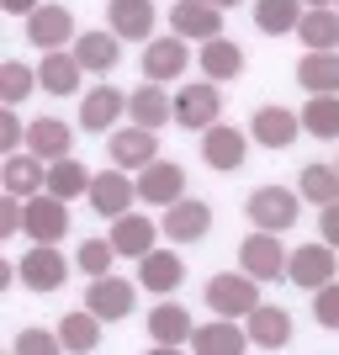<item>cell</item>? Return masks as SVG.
<instances>
[{
	"label": "cell",
	"instance_id": "obj_1",
	"mask_svg": "<svg viewBox=\"0 0 339 355\" xmlns=\"http://www.w3.org/2000/svg\"><path fill=\"white\" fill-rule=\"evenodd\" d=\"M286 260H292V254H286V244H281L270 228H254V234L238 244V266L250 270L254 282H281V276H286Z\"/></svg>",
	"mask_w": 339,
	"mask_h": 355
},
{
	"label": "cell",
	"instance_id": "obj_2",
	"mask_svg": "<svg viewBox=\"0 0 339 355\" xmlns=\"http://www.w3.org/2000/svg\"><path fill=\"white\" fill-rule=\"evenodd\" d=\"M207 308L218 313V318H250V313L260 308L254 276L250 270H238V276H212V282H207Z\"/></svg>",
	"mask_w": 339,
	"mask_h": 355
},
{
	"label": "cell",
	"instance_id": "obj_3",
	"mask_svg": "<svg viewBox=\"0 0 339 355\" xmlns=\"http://www.w3.org/2000/svg\"><path fill=\"white\" fill-rule=\"evenodd\" d=\"M21 234H27L32 244H59V239L69 234V212H64V196H53V191L27 196V223H21Z\"/></svg>",
	"mask_w": 339,
	"mask_h": 355
},
{
	"label": "cell",
	"instance_id": "obj_4",
	"mask_svg": "<svg viewBox=\"0 0 339 355\" xmlns=\"http://www.w3.org/2000/svg\"><path fill=\"white\" fill-rule=\"evenodd\" d=\"M244 212H250V223H254V228H270V234H286V228L297 223V196L286 191V186H260V191H250Z\"/></svg>",
	"mask_w": 339,
	"mask_h": 355
},
{
	"label": "cell",
	"instance_id": "obj_5",
	"mask_svg": "<svg viewBox=\"0 0 339 355\" xmlns=\"http://www.w3.org/2000/svg\"><path fill=\"white\" fill-rule=\"evenodd\" d=\"M218 112H223L218 85H207V80H196V85H180V96H175V122H180V128L207 133V128L218 122Z\"/></svg>",
	"mask_w": 339,
	"mask_h": 355
},
{
	"label": "cell",
	"instance_id": "obj_6",
	"mask_svg": "<svg viewBox=\"0 0 339 355\" xmlns=\"http://www.w3.org/2000/svg\"><path fill=\"white\" fill-rule=\"evenodd\" d=\"M286 276H292L302 292H318V286L334 282V244H297V254L286 260Z\"/></svg>",
	"mask_w": 339,
	"mask_h": 355
},
{
	"label": "cell",
	"instance_id": "obj_7",
	"mask_svg": "<svg viewBox=\"0 0 339 355\" xmlns=\"http://www.w3.org/2000/svg\"><path fill=\"white\" fill-rule=\"evenodd\" d=\"M170 27H175L180 37L212 43V37H223V6H212V0H175V6H170Z\"/></svg>",
	"mask_w": 339,
	"mask_h": 355
},
{
	"label": "cell",
	"instance_id": "obj_8",
	"mask_svg": "<svg viewBox=\"0 0 339 355\" xmlns=\"http://www.w3.org/2000/svg\"><path fill=\"white\" fill-rule=\"evenodd\" d=\"M180 191H186V170H180L175 159H154V164H144V175H138V196H144V202H154V207H170V202H180Z\"/></svg>",
	"mask_w": 339,
	"mask_h": 355
},
{
	"label": "cell",
	"instance_id": "obj_9",
	"mask_svg": "<svg viewBox=\"0 0 339 355\" xmlns=\"http://www.w3.org/2000/svg\"><path fill=\"white\" fill-rule=\"evenodd\" d=\"M164 234L175 239V244H196V239H207V228H212V207L207 202H170L164 207V223H159Z\"/></svg>",
	"mask_w": 339,
	"mask_h": 355
},
{
	"label": "cell",
	"instance_id": "obj_10",
	"mask_svg": "<svg viewBox=\"0 0 339 355\" xmlns=\"http://www.w3.org/2000/svg\"><path fill=\"white\" fill-rule=\"evenodd\" d=\"M244 148H250V138L238 133V128L212 122V128L202 133V159H207V170H238V164H244Z\"/></svg>",
	"mask_w": 339,
	"mask_h": 355
},
{
	"label": "cell",
	"instance_id": "obj_11",
	"mask_svg": "<svg viewBox=\"0 0 339 355\" xmlns=\"http://www.w3.org/2000/svg\"><path fill=\"white\" fill-rule=\"evenodd\" d=\"M133 196H138V186L122 170H101V175L90 180V207L101 212V218H122V212L133 207Z\"/></svg>",
	"mask_w": 339,
	"mask_h": 355
},
{
	"label": "cell",
	"instance_id": "obj_12",
	"mask_svg": "<svg viewBox=\"0 0 339 355\" xmlns=\"http://www.w3.org/2000/svg\"><path fill=\"white\" fill-rule=\"evenodd\" d=\"M27 148L37 154V159H64L74 148V128L69 122H59V117H37V122H27Z\"/></svg>",
	"mask_w": 339,
	"mask_h": 355
},
{
	"label": "cell",
	"instance_id": "obj_13",
	"mask_svg": "<svg viewBox=\"0 0 339 355\" xmlns=\"http://www.w3.org/2000/svg\"><path fill=\"white\" fill-rule=\"evenodd\" d=\"M148 334H154V345L159 350H175V345H191V313L180 308V302H159V308L148 313Z\"/></svg>",
	"mask_w": 339,
	"mask_h": 355
},
{
	"label": "cell",
	"instance_id": "obj_14",
	"mask_svg": "<svg viewBox=\"0 0 339 355\" xmlns=\"http://www.w3.org/2000/svg\"><path fill=\"white\" fill-rule=\"evenodd\" d=\"M133 302H138L133 286L117 282V276H96V286H90V297H85V308L96 313V318H106V324H112V318H128Z\"/></svg>",
	"mask_w": 339,
	"mask_h": 355
},
{
	"label": "cell",
	"instance_id": "obj_15",
	"mask_svg": "<svg viewBox=\"0 0 339 355\" xmlns=\"http://www.w3.org/2000/svg\"><path fill=\"white\" fill-rule=\"evenodd\" d=\"M16 276H21L32 292H59L64 286V260H59V250L37 244V250H27V260L16 266Z\"/></svg>",
	"mask_w": 339,
	"mask_h": 355
},
{
	"label": "cell",
	"instance_id": "obj_16",
	"mask_svg": "<svg viewBox=\"0 0 339 355\" xmlns=\"http://www.w3.org/2000/svg\"><path fill=\"white\" fill-rule=\"evenodd\" d=\"M27 37L37 48H59V43H69V37H80V32H74V16L64 11V6H37V11L27 16Z\"/></svg>",
	"mask_w": 339,
	"mask_h": 355
},
{
	"label": "cell",
	"instance_id": "obj_17",
	"mask_svg": "<svg viewBox=\"0 0 339 355\" xmlns=\"http://www.w3.org/2000/svg\"><path fill=\"white\" fill-rule=\"evenodd\" d=\"M250 122H254V144L260 148H286L297 138V128H302V117L286 112V106H260Z\"/></svg>",
	"mask_w": 339,
	"mask_h": 355
},
{
	"label": "cell",
	"instance_id": "obj_18",
	"mask_svg": "<svg viewBox=\"0 0 339 355\" xmlns=\"http://www.w3.org/2000/svg\"><path fill=\"white\" fill-rule=\"evenodd\" d=\"M191 350L202 355H244L250 350V329H238L234 318H218V324H207L191 334Z\"/></svg>",
	"mask_w": 339,
	"mask_h": 355
},
{
	"label": "cell",
	"instance_id": "obj_19",
	"mask_svg": "<svg viewBox=\"0 0 339 355\" xmlns=\"http://www.w3.org/2000/svg\"><path fill=\"white\" fill-rule=\"evenodd\" d=\"M122 112H128V96L117 85H96L85 96V106H80V122H85V133H106Z\"/></svg>",
	"mask_w": 339,
	"mask_h": 355
},
{
	"label": "cell",
	"instance_id": "obj_20",
	"mask_svg": "<svg viewBox=\"0 0 339 355\" xmlns=\"http://www.w3.org/2000/svg\"><path fill=\"white\" fill-rule=\"evenodd\" d=\"M6 191L11 196H37L48 191V164L37 159V154H6Z\"/></svg>",
	"mask_w": 339,
	"mask_h": 355
},
{
	"label": "cell",
	"instance_id": "obj_21",
	"mask_svg": "<svg viewBox=\"0 0 339 355\" xmlns=\"http://www.w3.org/2000/svg\"><path fill=\"white\" fill-rule=\"evenodd\" d=\"M138 282H144V292H175L186 282V266H180L175 250H148L144 266H138Z\"/></svg>",
	"mask_w": 339,
	"mask_h": 355
},
{
	"label": "cell",
	"instance_id": "obj_22",
	"mask_svg": "<svg viewBox=\"0 0 339 355\" xmlns=\"http://www.w3.org/2000/svg\"><path fill=\"white\" fill-rule=\"evenodd\" d=\"M250 340L260 345V350H286V340H292V313L260 302V308L250 313Z\"/></svg>",
	"mask_w": 339,
	"mask_h": 355
},
{
	"label": "cell",
	"instance_id": "obj_23",
	"mask_svg": "<svg viewBox=\"0 0 339 355\" xmlns=\"http://www.w3.org/2000/svg\"><path fill=\"white\" fill-rule=\"evenodd\" d=\"M186 64H191L186 37H154V43H148V53H144V74H148V80H175Z\"/></svg>",
	"mask_w": 339,
	"mask_h": 355
},
{
	"label": "cell",
	"instance_id": "obj_24",
	"mask_svg": "<svg viewBox=\"0 0 339 355\" xmlns=\"http://www.w3.org/2000/svg\"><path fill=\"white\" fill-rule=\"evenodd\" d=\"M159 159V144H154V128H122L112 133V164H154Z\"/></svg>",
	"mask_w": 339,
	"mask_h": 355
},
{
	"label": "cell",
	"instance_id": "obj_25",
	"mask_svg": "<svg viewBox=\"0 0 339 355\" xmlns=\"http://www.w3.org/2000/svg\"><path fill=\"white\" fill-rule=\"evenodd\" d=\"M297 80H302L313 96H339V53H329V48H313L308 59L297 64Z\"/></svg>",
	"mask_w": 339,
	"mask_h": 355
},
{
	"label": "cell",
	"instance_id": "obj_26",
	"mask_svg": "<svg viewBox=\"0 0 339 355\" xmlns=\"http://www.w3.org/2000/svg\"><path fill=\"white\" fill-rule=\"evenodd\" d=\"M74 59L85 64V69H96V74L117 69V59H122V37H117V32H85V37H74Z\"/></svg>",
	"mask_w": 339,
	"mask_h": 355
},
{
	"label": "cell",
	"instance_id": "obj_27",
	"mask_svg": "<svg viewBox=\"0 0 339 355\" xmlns=\"http://www.w3.org/2000/svg\"><path fill=\"white\" fill-rule=\"evenodd\" d=\"M117 37H148L154 32V0H112L106 6Z\"/></svg>",
	"mask_w": 339,
	"mask_h": 355
},
{
	"label": "cell",
	"instance_id": "obj_28",
	"mask_svg": "<svg viewBox=\"0 0 339 355\" xmlns=\"http://www.w3.org/2000/svg\"><path fill=\"white\" fill-rule=\"evenodd\" d=\"M128 112H133V122H144V128H164L170 122V96H164L159 80H148V85H138L133 96H128Z\"/></svg>",
	"mask_w": 339,
	"mask_h": 355
},
{
	"label": "cell",
	"instance_id": "obj_29",
	"mask_svg": "<svg viewBox=\"0 0 339 355\" xmlns=\"http://www.w3.org/2000/svg\"><path fill=\"white\" fill-rule=\"evenodd\" d=\"M112 244H117V254H138L144 260L154 250V223L138 218V212H122V218H112Z\"/></svg>",
	"mask_w": 339,
	"mask_h": 355
},
{
	"label": "cell",
	"instance_id": "obj_30",
	"mask_svg": "<svg viewBox=\"0 0 339 355\" xmlns=\"http://www.w3.org/2000/svg\"><path fill=\"white\" fill-rule=\"evenodd\" d=\"M80 74H85V64L74 59V53H48L37 80H43L48 96H74V90H80Z\"/></svg>",
	"mask_w": 339,
	"mask_h": 355
},
{
	"label": "cell",
	"instance_id": "obj_31",
	"mask_svg": "<svg viewBox=\"0 0 339 355\" xmlns=\"http://www.w3.org/2000/svg\"><path fill=\"white\" fill-rule=\"evenodd\" d=\"M297 6H302V0H254V27L270 32V37H286V32H297V21H302Z\"/></svg>",
	"mask_w": 339,
	"mask_h": 355
},
{
	"label": "cell",
	"instance_id": "obj_32",
	"mask_svg": "<svg viewBox=\"0 0 339 355\" xmlns=\"http://www.w3.org/2000/svg\"><path fill=\"white\" fill-rule=\"evenodd\" d=\"M101 324L106 318H96V313H69V318H64L59 324V340H64V350H74V355H85V350H96V345H101Z\"/></svg>",
	"mask_w": 339,
	"mask_h": 355
},
{
	"label": "cell",
	"instance_id": "obj_33",
	"mask_svg": "<svg viewBox=\"0 0 339 355\" xmlns=\"http://www.w3.org/2000/svg\"><path fill=\"white\" fill-rule=\"evenodd\" d=\"M238 69H244V53H238V43H228V37H212V43L202 48V74H207V80H238Z\"/></svg>",
	"mask_w": 339,
	"mask_h": 355
},
{
	"label": "cell",
	"instance_id": "obj_34",
	"mask_svg": "<svg viewBox=\"0 0 339 355\" xmlns=\"http://www.w3.org/2000/svg\"><path fill=\"white\" fill-rule=\"evenodd\" d=\"M297 37L308 48H334L339 43V11H329V6H313V11H302V21H297Z\"/></svg>",
	"mask_w": 339,
	"mask_h": 355
},
{
	"label": "cell",
	"instance_id": "obj_35",
	"mask_svg": "<svg viewBox=\"0 0 339 355\" xmlns=\"http://www.w3.org/2000/svg\"><path fill=\"white\" fill-rule=\"evenodd\" d=\"M297 191L308 196L313 207H329V202H339V170L334 164H308L302 180H297Z\"/></svg>",
	"mask_w": 339,
	"mask_h": 355
},
{
	"label": "cell",
	"instance_id": "obj_36",
	"mask_svg": "<svg viewBox=\"0 0 339 355\" xmlns=\"http://www.w3.org/2000/svg\"><path fill=\"white\" fill-rule=\"evenodd\" d=\"M302 128L313 138H339V96H313L302 106Z\"/></svg>",
	"mask_w": 339,
	"mask_h": 355
},
{
	"label": "cell",
	"instance_id": "obj_37",
	"mask_svg": "<svg viewBox=\"0 0 339 355\" xmlns=\"http://www.w3.org/2000/svg\"><path fill=\"white\" fill-rule=\"evenodd\" d=\"M48 191L64 196V202H69V196H80V191H90L85 164H74L69 154H64V159H53V164H48Z\"/></svg>",
	"mask_w": 339,
	"mask_h": 355
},
{
	"label": "cell",
	"instance_id": "obj_38",
	"mask_svg": "<svg viewBox=\"0 0 339 355\" xmlns=\"http://www.w3.org/2000/svg\"><path fill=\"white\" fill-rule=\"evenodd\" d=\"M112 260H117V244H112V239H85V244H80V270H85L90 282H96V276H112Z\"/></svg>",
	"mask_w": 339,
	"mask_h": 355
},
{
	"label": "cell",
	"instance_id": "obj_39",
	"mask_svg": "<svg viewBox=\"0 0 339 355\" xmlns=\"http://www.w3.org/2000/svg\"><path fill=\"white\" fill-rule=\"evenodd\" d=\"M32 85H37V69H27V64H16V59H11L6 69H0V96H6L11 106L21 101V96H27Z\"/></svg>",
	"mask_w": 339,
	"mask_h": 355
},
{
	"label": "cell",
	"instance_id": "obj_40",
	"mask_svg": "<svg viewBox=\"0 0 339 355\" xmlns=\"http://www.w3.org/2000/svg\"><path fill=\"white\" fill-rule=\"evenodd\" d=\"M11 350L16 355H53V350H64V340L59 334H43V329H27V334H16Z\"/></svg>",
	"mask_w": 339,
	"mask_h": 355
},
{
	"label": "cell",
	"instance_id": "obj_41",
	"mask_svg": "<svg viewBox=\"0 0 339 355\" xmlns=\"http://www.w3.org/2000/svg\"><path fill=\"white\" fill-rule=\"evenodd\" d=\"M313 318L324 329H339V282L318 286V297H313Z\"/></svg>",
	"mask_w": 339,
	"mask_h": 355
},
{
	"label": "cell",
	"instance_id": "obj_42",
	"mask_svg": "<svg viewBox=\"0 0 339 355\" xmlns=\"http://www.w3.org/2000/svg\"><path fill=\"white\" fill-rule=\"evenodd\" d=\"M21 144H27V128H21V117L0 112V148H6V154H16Z\"/></svg>",
	"mask_w": 339,
	"mask_h": 355
},
{
	"label": "cell",
	"instance_id": "obj_43",
	"mask_svg": "<svg viewBox=\"0 0 339 355\" xmlns=\"http://www.w3.org/2000/svg\"><path fill=\"white\" fill-rule=\"evenodd\" d=\"M318 228H324V239H329V244H334V250H339V202H329V207H324V218H318Z\"/></svg>",
	"mask_w": 339,
	"mask_h": 355
},
{
	"label": "cell",
	"instance_id": "obj_44",
	"mask_svg": "<svg viewBox=\"0 0 339 355\" xmlns=\"http://www.w3.org/2000/svg\"><path fill=\"white\" fill-rule=\"evenodd\" d=\"M0 6H6L11 16H32V11H37V0H0Z\"/></svg>",
	"mask_w": 339,
	"mask_h": 355
},
{
	"label": "cell",
	"instance_id": "obj_45",
	"mask_svg": "<svg viewBox=\"0 0 339 355\" xmlns=\"http://www.w3.org/2000/svg\"><path fill=\"white\" fill-rule=\"evenodd\" d=\"M212 6H223V11H228V6H238V0H212Z\"/></svg>",
	"mask_w": 339,
	"mask_h": 355
},
{
	"label": "cell",
	"instance_id": "obj_46",
	"mask_svg": "<svg viewBox=\"0 0 339 355\" xmlns=\"http://www.w3.org/2000/svg\"><path fill=\"white\" fill-rule=\"evenodd\" d=\"M308 6H329V0H308Z\"/></svg>",
	"mask_w": 339,
	"mask_h": 355
}]
</instances>
